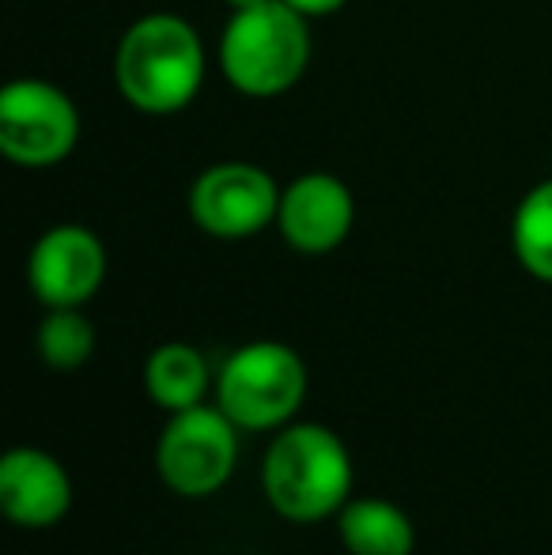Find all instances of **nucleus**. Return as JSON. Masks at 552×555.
<instances>
[{
  "instance_id": "obj_10",
  "label": "nucleus",
  "mask_w": 552,
  "mask_h": 555,
  "mask_svg": "<svg viewBox=\"0 0 552 555\" xmlns=\"http://www.w3.org/2000/svg\"><path fill=\"white\" fill-rule=\"evenodd\" d=\"M0 511L20 529H50L73 511V476L38 446H12L0 457Z\"/></svg>"
},
{
  "instance_id": "obj_5",
  "label": "nucleus",
  "mask_w": 552,
  "mask_h": 555,
  "mask_svg": "<svg viewBox=\"0 0 552 555\" xmlns=\"http://www.w3.org/2000/svg\"><path fill=\"white\" fill-rule=\"evenodd\" d=\"M239 431L243 427L220 404H193V409L170 412L155 442L159 480L182 499L216 495L239 465Z\"/></svg>"
},
{
  "instance_id": "obj_8",
  "label": "nucleus",
  "mask_w": 552,
  "mask_h": 555,
  "mask_svg": "<svg viewBox=\"0 0 552 555\" xmlns=\"http://www.w3.org/2000/svg\"><path fill=\"white\" fill-rule=\"evenodd\" d=\"M106 280V246L91 227L57 223L38 234L27 257V284L46 310L88 307Z\"/></svg>"
},
{
  "instance_id": "obj_13",
  "label": "nucleus",
  "mask_w": 552,
  "mask_h": 555,
  "mask_svg": "<svg viewBox=\"0 0 552 555\" xmlns=\"http://www.w3.org/2000/svg\"><path fill=\"white\" fill-rule=\"evenodd\" d=\"M511 249L534 280L552 284V178L523 193L511 216Z\"/></svg>"
},
{
  "instance_id": "obj_15",
  "label": "nucleus",
  "mask_w": 552,
  "mask_h": 555,
  "mask_svg": "<svg viewBox=\"0 0 552 555\" xmlns=\"http://www.w3.org/2000/svg\"><path fill=\"white\" fill-rule=\"evenodd\" d=\"M284 4L295 8L299 15H307V20H325V15H337L348 0H284Z\"/></svg>"
},
{
  "instance_id": "obj_16",
  "label": "nucleus",
  "mask_w": 552,
  "mask_h": 555,
  "mask_svg": "<svg viewBox=\"0 0 552 555\" xmlns=\"http://www.w3.org/2000/svg\"><path fill=\"white\" fill-rule=\"evenodd\" d=\"M231 12H243V8H258V4H269V0H223Z\"/></svg>"
},
{
  "instance_id": "obj_4",
  "label": "nucleus",
  "mask_w": 552,
  "mask_h": 555,
  "mask_svg": "<svg viewBox=\"0 0 552 555\" xmlns=\"http://www.w3.org/2000/svg\"><path fill=\"white\" fill-rule=\"evenodd\" d=\"M310 374L284 340H251L223 359L216 374V404L243 431H280L299 416Z\"/></svg>"
},
{
  "instance_id": "obj_14",
  "label": "nucleus",
  "mask_w": 552,
  "mask_h": 555,
  "mask_svg": "<svg viewBox=\"0 0 552 555\" xmlns=\"http://www.w3.org/2000/svg\"><path fill=\"white\" fill-rule=\"evenodd\" d=\"M38 356L53 371H80L95 356V325L84 307H53L38 325Z\"/></svg>"
},
{
  "instance_id": "obj_1",
  "label": "nucleus",
  "mask_w": 552,
  "mask_h": 555,
  "mask_svg": "<svg viewBox=\"0 0 552 555\" xmlns=\"http://www.w3.org/2000/svg\"><path fill=\"white\" fill-rule=\"evenodd\" d=\"M208 76V50L190 20L147 12L129 23L114 50V88L121 103L147 117L182 114L197 103Z\"/></svg>"
},
{
  "instance_id": "obj_12",
  "label": "nucleus",
  "mask_w": 552,
  "mask_h": 555,
  "mask_svg": "<svg viewBox=\"0 0 552 555\" xmlns=\"http://www.w3.org/2000/svg\"><path fill=\"white\" fill-rule=\"evenodd\" d=\"M213 386V366H208L205 351L185 340L159 344L144 359V393L163 412H182L193 409V404H205Z\"/></svg>"
},
{
  "instance_id": "obj_11",
  "label": "nucleus",
  "mask_w": 552,
  "mask_h": 555,
  "mask_svg": "<svg viewBox=\"0 0 552 555\" xmlns=\"http://www.w3.org/2000/svg\"><path fill=\"white\" fill-rule=\"evenodd\" d=\"M337 537L348 555H413L416 529L398 503L378 495H352L337 514Z\"/></svg>"
},
{
  "instance_id": "obj_9",
  "label": "nucleus",
  "mask_w": 552,
  "mask_h": 555,
  "mask_svg": "<svg viewBox=\"0 0 552 555\" xmlns=\"http://www.w3.org/2000/svg\"><path fill=\"white\" fill-rule=\"evenodd\" d=\"M356 223V197L330 170H307L280 190L277 231L295 254L322 257L345 246Z\"/></svg>"
},
{
  "instance_id": "obj_6",
  "label": "nucleus",
  "mask_w": 552,
  "mask_h": 555,
  "mask_svg": "<svg viewBox=\"0 0 552 555\" xmlns=\"http://www.w3.org/2000/svg\"><path fill=\"white\" fill-rule=\"evenodd\" d=\"M80 144V111L73 95L50 80L4 83L0 91V152L12 167H61Z\"/></svg>"
},
{
  "instance_id": "obj_3",
  "label": "nucleus",
  "mask_w": 552,
  "mask_h": 555,
  "mask_svg": "<svg viewBox=\"0 0 552 555\" xmlns=\"http://www.w3.org/2000/svg\"><path fill=\"white\" fill-rule=\"evenodd\" d=\"M216 65L223 80L246 99L287 95L307 76L310 20L284 0L231 12L216 46Z\"/></svg>"
},
{
  "instance_id": "obj_7",
  "label": "nucleus",
  "mask_w": 552,
  "mask_h": 555,
  "mask_svg": "<svg viewBox=\"0 0 552 555\" xmlns=\"http://www.w3.org/2000/svg\"><path fill=\"white\" fill-rule=\"evenodd\" d=\"M284 185L266 167L246 159H223L205 167L190 185V220L208 238L239 242L277 227Z\"/></svg>"
},
{
  "instance_id": "obj_2",
  "label": "nucleus",
  "mask_w": 552,
  "mask_h": 555,
  "mask_svg": "<svg viewBox=\"0 0 552 555\" xmlns=\"http://www.w3.org/2000/svg\"><path fill=\"white\" fill-rule=\"evenodd\" d=\"M261 491L287 521L337 518L352 499V453L333 427L292 420L261 457Z\"/></svg>"
}]
</instances>
